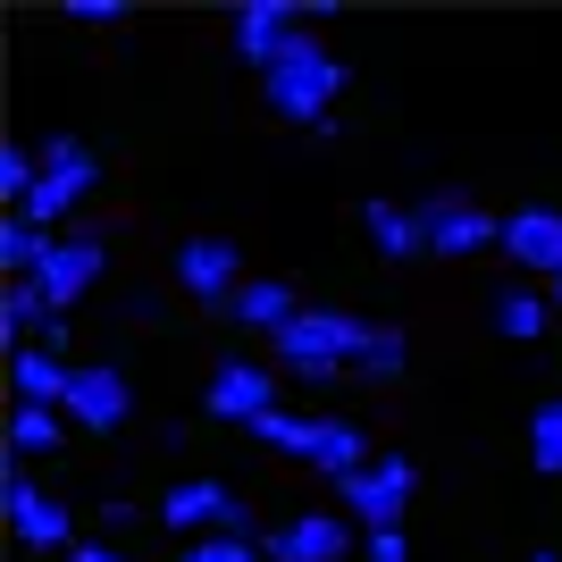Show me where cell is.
<instances>
[{"label":"cell","mask_w":562,"mask_h":562,"mask_svg":"<svg viewBox=\"0 0 562 562\" xmlns=\"http://www.w3.org/2000/svg\"><path fill=\"white\" fill-rule=\"evenodd\" d=\"M260 93L269 110L294 117V126H336V93H345V59H336L319 34H294V43L260 68Z\"/></svg>","instance_id":"cell-1"},{"label":"cell","mask_w":562,"mask_h":562,"mask_svg":"<svg viewBox=\"0 0 562 562\" xmlns=\"http://www.w3.org/2000/svg\"><path fill=\"white\" fill-rule=\"evenodd\" d=\"M93 186H101V151H93L85 135H50V143H43V177H34V193H25V211H18V218L50 235Z\"/></svg>","instance_id":"cell-2"},{"label":"cell","mask_w":562,"mask_h":562,"mask_svg":"<svg viewBox=\"0 0 562 562\" xmlns=\"http://www.w3.org/2000/svg\"><path fill=\"white\" fill-rule=\"evenodd\" d=\"M412 211H420V244L437 260H470V252H487V244H504V218L462 186H437L428 202H412Z\"/></svg>","instance_id":"cell-3"},{"label":"cell","mask_w":562,"mask_h":562,"mask_svg":"<svg viewBox=\"0 0 562 562\" xmlns=\"http://www.w3.org/2000/svg\"><path fill=\"white\" fill-rule=\"evenodd\" d=\"M361 328H370V319H352V311H319V303H311L303 319L278 336V370L345 378V370H352V352H361Z\"/></svg>","instance_id":"cell-4"},{"label":"cell","mask_w":562,"mask_h":562,"mask_svg":"<svg viewBox=\"0 0 562 562\" xmlns=\"http://www.w3.org/2000/svg\"><path fill=\"white\" fill-rule=\"evenodd\" d=\"M160 529L168 538H252V504L235 487H218V479H177V487L160 495Z\"/></svg>","instance_id":"cell-5"},{"label":"cell","mask_w":562,"mask_h":562,"mask_svg":"<svg viewBox=\"0 0 562 562\" xmlns=\"http://www.w3.org/2000/svg\"><path fill=\"white\" fill-rule=\"evenodd\" d=\"M0 504H9V529H18V546H34V554H76V513L59 504V495H43L34 479H25V462L0 470Z\"/></svg>","instance_id":"cell-6"},{"label":"cell","mask_w":562,"mask_h":562,"mask_svg":"<svg viewBox=\"0 0 562 562\" xmlns=\"http://www.w3.org/2000/svg\"><path fill=\"white\" fill-rule=\"evenodd\" d=\"M202 403H211V420H227V428H260L269 412H278V370H269V361H244V352H227V361H211V386H202Z\"/></svg>","instance_id":"cell-7"},{"label":"cell","mask_w":562,"mask_h":562,"mask_svg":"<svg viewBox=\"0 0 562 562\" xmlns=\"http://www.w3.org/2000/svg\"><path fill=\"white\" fill-rule=\"evenodd\" d=\"M101 269H110V244H101V235H50L43 269H34L25 285H34V294H43L59 319H68V303H85V294H93Z\"/></svg>","instance_id":"cell-8"},{"label":"cell","mask_w":562,"mask_h":562,"mask_svg":"<svg viewBox=\"0 0 562 562\" xmlns=\"http://www.w3.org/2000/svg\"><path fill=\"white\" fill-rule=\"evenodd\" d=\"M412 487H420V470L403 462V453H378L361 479H345V513L361 520V529H403V513H412Z\"/></svg>","instance_id":"cell-9"},{"label":"cell","mask_w":562,"mask_h":562,"mask_svg":"<svg viewBox=\"0 0 562 562\" xmlns=\"http://www.w3.org/2000/svg\"><path fill=\"white\" fill-rule=\"evenodd\" d=\"M177 285H186L193 303L227 311L235 285H244V260H235V235H186L177 244Z\"/></svg>","instance_id":"cell-10"},{"label":"cell","mask_w":562,"mask_h":562,"mask_svg":"<svg viewBox=\"0 0 562 562\" xmlns=\"http://www.w3.org/2000/svg\"><path fill=\"white\" fill-rule=\"evenodd\" d=\"M504 260H520V269L546 278V285L562 278V211H554V202H520V211H504Z\"/></svg>","instance_id":"cell-11"},{"label":"cell","mask_w":562,"mask_h":562,"mask_svg":"<svg viewBox=\"0 0 562 562\" xmlns=\"http://www.w3.org/2000/svg\"><path fill=\"white\" fill-rule=\"evenodd\" d=\"M269 562H352V520L345 513H294L285 529L260 538Z\"/></svg>","instance_id":"cell-12"},{"label":"cell","mask_w":562,"mask_h":562,"mask_svg":"<svg viewBox=\"0 0 562 562\" xmlns=\"http://www.w3.org/2000/svg\"><path fill=\"white\" fill-rule=\"evenodd\" d=\"M68 428H85V437H110V428H126V412H135V386H126V370H76V386H68Z\"/></svg>","instance_id":"cell-13"},{"label":"cell","mask_w":562,"mask_h":562,"mask_svg":"<svg viewBox=\"0 0 562 562\" xmlns=\"http://www.w3.org/2000/svg\"><path fill=\"white\" fill-rule=\"evenodd\" d=\"M303 311H311V303H303V294H294L285 278H244V285H235V303H227V319H235V328H252V336H269V345H278V336L294 328Z\"/></svg>","instance_id":"cell-14"},{"label":"cell","mask_w":562,"mask_h":562,"mask_svg":"<svg viewBox=\"0 0 562 562\" xmlns=\"http://www.w3.org/2000/svg\"><path fill=\"white\" fill-rule=\"evenodd\" d=\"M378 453H370V428L361 420H345V412H311V470H328L336 487L345 479H361Z\"/></svg>","instance_id":"cell-15"},{"label":"cell","mask_w":562,"mask_h":562,"mask_svg":"<svg viewBox=\"0 0 562 562\" xmlns=\"http://www.w3.org/2000/svg\"><path fill=\"white\" fill-rule=\"evenodd\" d=\"M294 34H303V9H294V0H244V9H235V59H252V68H269Z\"/></svg>","instance_id":"cell-16"},{"label":"cell","mask_w":562,"mask_h":562,"mask_svg":"<svg viewBox=\"0 0 562 562\" xmlns=\"http://www.w3.org/2000/svg\"><path fill=\"white\" fill-rule=\"evenodd\" d=\"M9 386H18V403L59 412V403H68V386H76V370H68L50 345H25V352H9Z\"/></svg>","instance_id":"cell-17"},{"label":"cell","mask_w":562,"mask_h":562,"mask_svg":"<svg viewBox=\"0 0 562 562\" xmlns=\"http://www.w3.org/2000/svg\"><path fill=\"white\" fill-rule=\"evenodd\" d=\"M361 235H370L378 260H420V211L412 202H361Z\"/></svg>","instance_id":"cell-18"},{"label":"cell","mask_w":562,"mask_h":562,"mask_svg":"<svg viewBox=\"0 0 562 562\" xmlns=\"http://www.w3.org/2000/svg\"><path fill=\"white\" fill-rule=\"evenodd\" d=\"M546 328H554V294L546 285H504L495 294V336L504 345H538Z\"/></svg>","instance_id":"cell-19"},{"label":"cell","mask_w":562,"mask_h":562,"mask_svg":"<svg viewBox=\"0 0 562 562\" xmlns=\"http://www.w3.org/2000/svg\"><path fill=\"white\" fill-rule=\"evenodd\" d=\"M50 319H59V311H50L34 285H9V294H0V345L9 352H25L34 336H50Z\"/></svg>","instance_id":"cell-20"},{"label":"cell","mask_w":562,"mask_h":562,"mask_svg":"<svg viewBox=\"0 0 562 562\" xmlns=\"http://www.w3.org/2000/svg\"><path fill=\"white\" fill-rule=\"evenodd\" d=\"M403 370H412V345H403V328L370 319V328H361V352H352V378H378V386H386V378H403Z\"/></svg>","instance_id":"cell-21"},{"label":"cell","mask_w":562,"mask_h":562,"mask_svg":"<svg viewBox=\"0 0 562 562\" xmlns=\"http://www.w3.org/2000/svg\"><path fill=\"white\" fill-rule=\"evenodd\" d=\"M68 437V412H43V403H18L9 412V462H34V453H50Z\"/></svg>","instance_id":"cell-22"},{"label":"cell","mask_w":562,"mask_h":562,"mask_svg":"<svg viewBox=\"0 0 562 562\" xmlns=\"http://www.w3.org/2000/svg\"><path fill=\"white\" fill-rule=\"evenodd\" d=\"M50 252V235L43 227H25V218H0V269H9V285H25L34 269H43Z\"/></svg>","instance_id":"cell-23"},{"label":"cell","mask_w":562,"mask_h":562,"mask_svg":"<svg viewBox=\"0 0 562 562\" xmlns=\"http://www.w3.org/2000/svg\"><path fill=\"white\" fill-rule=\"evenodd\" d=\"M529 462H538L546 479H562V395H546L538 412H529Z\"/></svg>","instance_id":"cell-24"},{"label":"cell","mask_w":562,"mask_h":562,"mask_svg":"<svg viewBox=\"0 0 562 562\" xmlns=\"http://www.w3.org/2000/svg\"><path fill=\"white\" fill-rule=\"evenodd\" d=\"M252 437H260L269 453H285V462H311V412H303V420H294V412H269Z\"/></svg>","instance_id":"cell-25"},{"label":"cell","mask_w":562,"mask_h":562,"mask_svg":"<svg viewBox=\"0 0 562 562\" xmlns=\"http://www.w3.org/2000/svg\"><path fill=\"white\" fill-rule=\"evenodd\" d=\"M186 562H260V546L252 538H202Z\"/></svg>","instance_id":"cell-26"},{"label":"cell","mask_w":562,"mask_h":562,"mask_svg":"<svg viewBox=\"0 0 562 562\" xmlns=\"http://www.w3.org/2000/svg\"><path fill=\"white\" fill-rule=\"evenodd\" d=\"M68 18L76 25H117V18H126V0H68Z\"/></svg>","instance_id":"cell-27"},{"label":"cell","mask_w":562,"mask_h":562,"mask_svg":"<svg viewBox=\"0 0 562 562\" xmlns=\"http://www.w3.org/2000/svg\"><path fill=\"white\" fill-rule=\"evenodd\" d=\"M370 562H412V546H403V529H370Z\"/></svg>","instance_id":"cell-28"},{"label":"cell","mask_w":562,"mask_h":562,"mask_svg":"<svg viewBox=\"0 0 562 562\" xmlns=\"http://www.w3.org/2000/svg\"><path fill=\"white\" fill-rule=\"evenodd\" d=\"M68 562H126V554H117V546H101V538H85V546H76Z\"/></svg>","instance_id":"cell-29"},{"label":"cell","mask_w":562,"mask_h":562,"mask_svg":"<svg viewBox=\"0 0 562 562\" xmlns=\"http://www.w3.org/2000/svg\"><path fill=\"white\" fill-rule=\"evenodd\" d=\"M546 294H554V319H562V278H554V285H546Z\"/></svg>","instance_id":"cell-30"},{"label":"cell","mask_w":562,"mask_h":562,"mask_svg":"<svg viewBox=\"0 0 562 562\" xmlns=\"http://www.w3.org/2000/svg\"><path fill=\"white\" fill-rule=\"evenodd\" d=\"M529 562H562V554H529Z\"/></svg>","instance_id":"cell-31"}]
</instances>
